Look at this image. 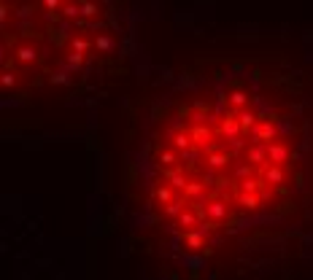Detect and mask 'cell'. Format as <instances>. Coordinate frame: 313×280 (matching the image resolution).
<instances>
[{
  "label": "cell",
  "mask_w": 313,
  "mask_h": 280,
  "mask_svg": "<svg viewBox=\"0 0 313 280\" xmlns=\"http://www.w3.org/2000/svg\"><path fill=\"white\" fill-rule=\"evenodd\" d=\"M111 0H3V75L14 94L73 84L105 54Z\"/></svg>",
  "instance_id": "7a4b0ae2"
},
{
  "label": "cell",
  "mask_w": 313,
  "mask_h": 280,
  "mask_svg": "<svg viewBox=\"0 0 313 280\" xmlns=\"http://www.w3.org/2000/svg\"><path fill=\"white\" fill-rule=\"evenodd\" d=\"M140 232L189 280L267 278L313 245V78L284 57L189 65L146 121Z\"/></svg>",
  "instance_id": "6da1fadb"
}]
</instances>
